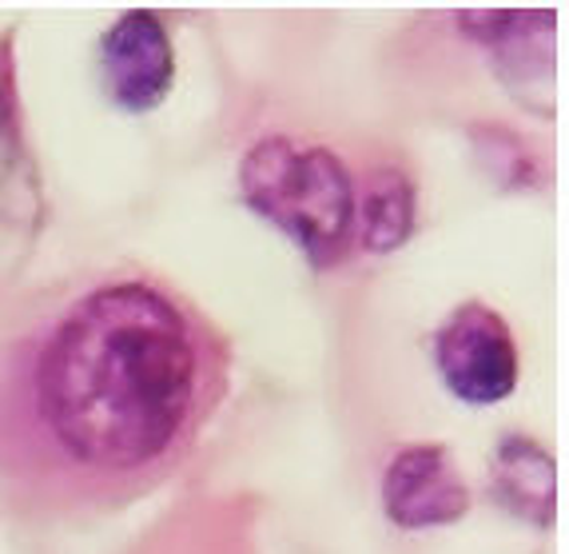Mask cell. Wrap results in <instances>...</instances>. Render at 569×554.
Here are the masks:
<instances>
[{"mask_svg": "<svg viewBox=\"0 0 569 554\" xmlns=\"http://www.w3.org/2000/svg\"><path fill=\"white\" fill-rule=\"evenodd\" d=\"M430 352H435L438 379L447 383L455 399L470 407H493L510 399V392L518 387V344L510 324L478 299L455 307L438 324Z\"/></svg>", "mask_w": 569, "mask_h": 554, "instance_id": "obj_3", "label": "cell"}, {"mask_svg": "<svg viewBox=\"0 0 569 554\" xmlns=\"http://www.w3.org/2000/svg\"><path fill=\"white\" fill-rule=\"evenodd\" d=\"M40 224L44 188L24 140L12 52L0 44V259H17L24 248H32Z\"/></svg>", "mask_w": 569, "mask_h": 554, "instance_id": "obj_7", "label": "cell"}, {"mask_svg": "<svg viewBox=\"0 0 569 554\" xmlns=\"http://www.w3.org/2000/svg\"><path fill=\"white\" fill-rule=\"evenodd\" d=\"M490 136V144H478V152H490V172L502 176L510 184H526L530 180V152H526V144H518L510 132L502 128H482Z\"/></svg>", "mask_w": 569, "mask_h": 554, "instance_id": "obj_10", "label": "cell"}, {"mask_svg": "<svg viewBox=\"0 0 569 554\" xmlns=\"http://www.w3.org/2000/svg\"><path fill=\"white\" fill-rule=\"evenodd\" d=\"M490 491L510 511L513 518H522L530 526H546L558 518V463L538 439L530 435H506L493 447V467H490Z\"/></svg>", "mask_w": 569, "mask_h": 554, "instance_id": "obj_8", "label": "cell"}, {"mask_svg": "<svg viewBox=\"0 0 569 554\" xmlns=\"http://www.w3.org/2000/svg\"><path fill=\"white\" fill-rule=\"evenodd\" d=\"M228 372L219 327L148 271L40 299L0 339V491L48 518L128 507L191 455Z\"/></svg>", "mask_w": 569, "mask_h": 554, "instance_id": "obj_1", "label": "cell"}, {"mask_svg": "<svg viewBox=\"0 0 569 554\" xmlns=\"http://www.w3.org/2000/svg\"><path fill=\"white\" fill-rule=\"evenodd\" d=\"M382 511L402 531L450 526L470 511V487L442 443H410L382 471Z\"/></svg>", "mask_w": 569, "mask_h": 554, "instance_id": "obj_5", "label": "cell"}, {"mask_svg": "<svg viewBox=\"0 0 569 554\" xmlns=\"http://www.w3.org/2000/svg\"><path fill=\"white\" fill-rule=\"evenodd\" d=\"M104 96L123 112H152L176 80V48L156 12L132 9L100 37Z\"/></svg>", "mask_w": 569, "mask_h": 554, "instance_id": "obj_4", "label": "cell"}, {"mask_svg": "<svg viewBox=\"0 0 569 554\" xmlns=\"http://www.w3.org/2000/svg\"><path fill=\"white\" fill-rule=\"evenodd\" d=\"M458 29L490 57L493 72L522 105H538V88L553 85L558 12H458Z\"/></svg>", "mask_w": 569, "mask_h": 554, "instance_id": "obj_6", "label": "cell"}, {"mask_svg": "<svg viewBox=\"0 0 569 554\" xmlns=\"http://www.w3.org/2000/svg\"><path fill=\"white\" fill-rule=\"evenodd\" d=\"M415 231V180L399 164H375L355 191V239L362 251L387 256Z\"/></svg>", "mask_w": 569, "mask_h": 554, "instance_id": "obj_9", "label": "cell"}, {"mask_svg": "<svg viewBox=\"0 0 569 554\" xmlns=\"http://www.w3.org/2000/svg\"><path fill=\"white\" fill-rule=\"evenodd\" d=\"M239 196L315 268H335L355 244V180L327 144L263 136L239 164Z\"/></svg>", "mask_w": 569, "mask_h": 554, "instance_id": "obj_2", "label": "cell"}]
</instances>
